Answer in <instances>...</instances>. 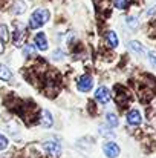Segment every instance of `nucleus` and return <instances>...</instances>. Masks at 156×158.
<instances>
[{
	"instance_id": "nucleus-1",
	"label": "nucleus",
	"mask_w": 156,
	"mask_h": 158,
	"mask_svg": "<svg viewBox=\"0 0 156 158\" xmlns=\"http://www.w3.org/2000/svg\"><path fill=\"white\" fill-rule=\"evenodd\" d=\"M144 81H146V85H142V86L138 89V94H139V98H141L142 102H147V100H150L152 97H155L156 81L153 80L152 75H146Z\"/></svg>"
},
{
	"instance_id": "nucleus-2",
	"label": "nucleus",
	"mask_w": 156,
	"mask_h": 158,
	"mask_svg": "<svg viewBox=\"0 0 156 158\" xmlns=\"http://www.w3.org/2000/svg\"><path fill=\"white\" fill-rule=\"evenodd\" d=\"M49 20V11L48 9H35L29 19V28L31 29H37V28H42L46 22Z\"/></svg>"
},
{
	"instance_id": "nucleus-3",
	"label": "nucleus",
	"mask_w": 156,
	"mask_h": 158,
	"mask_svg": "<svg viewBox=\"0 0 156 158\" xmlns=\"http://www.w3.org/2000/svg\"><path fill=\"white\" fill-rule=\"evenodd\" d=\"M103 151H104V155L107 158H116L119 155V152H121L119 146L116 143H113V141H107L103 146Z\"/></svg>"
},
{
	"instance_id": "nucleus-4",
	"label": "nucleus",
	"mask_w": 156,
	"mask_h": 158,
	"mask_svg": "<svg viewBox=\"0 0 156 158\" xmlns=\"http://www.w3.org/2000/svg\"><path fill=\"white\" fill-rule=\"evenodd\" d=\"M95 100L98 103H101V105H107L110 102V91L106 86H100L95 91Z\"/></svg>"
},
{
	"instance_id": "nucleus-5",
	"label": "nucleus",
	"mask_w": 156,
	"mask_h": 158,
	"mask_svg": "<svg viewBox=\"0 0 156 158\" xmlns=\"http://www.w3.org/2000/svg\"><path fill=\"white\" fill-rule=\"evenodd\" d=\"M78 89L81 91V92H87V91H90L92 89V86H94V80H92V77L90 75H83L80 80H78Z\"/></svg>"
},
{
	"instance_id": "nucleus-6",
	"label": "nucleus",
	"mask_w": 156,
	"mask_h": 158,
	"mask_svg": "<svg viewBox=\"0 0 156 158\" xmlns=\"http://www.w3.org/2000/svg\"><path fill=\"white\" fill-rule=\"evenodd\" d=\"M43 149H45L48 154L55 155V157H58V155L61 154V146H60V143H57V141H46V143H43Z\"/></svg>"
},
{
	"instance_id": "nucleus-7",
	"label": "nucleus",
	"mask_w": 156,
	"mask_h": 158,
	"mask_svg": "<svg viewBox=\"0 0 156 158\" xmlns=\"http://www.w3.org/2000/svg\"><path fill=\"white\" fill-rule=\"evenodd\" d=\"M127 121H129V124H132V126L141 124V121H142L141 114H139L138 110H130V112L127 114Z\"/></svg>"
},
{
	"instance_id": "nucleus-8",
	"label": "nucleus",
	"mask_w": 156,
	"mask_h": 158,
	"mask_svg": "<svg viewBox=\"0 0 156 158\" xmlns=\"http://www.w3.org/2000/svg\"><path fill=\"white\" fill-rule=\"evenodd\" d=\"M34 42H35V45H37V48H38V49H42V51H46V49H48V42H46V35H45L43 32H38V34L35 35Z\"/></svg>"
},
{
	"instance_id": "nucleus-9",
	"label": "nucleus",
	"mask_w": 156,
	"mask_h": 158,
	"mask_svg": "<svg viewBox=\"0 0 156 158\" xmlns=\"http://www.w3.org/2000/svg\"><path fill=\"white\" fill-rule=\"evenodd\" d=\"M40 123H42V126L43 127H52V124H54V120H52V115L49 110H43L42 112V120H40Z\"/></svg>"
},
{
	"instance_id": "nucleus-10",
	"label": "nucleus",
	"mask_w": 156,
	"mask_h": 158,
	"mask_svg": "<svg viewBox=\"0 0 156 158\" xmlns=\"http://www.w3.org/2000/svg\"><path fill=\"white\" fill-rule=\"evenodd\" d=\"M106 120H107V123H109V127H116V126L119 124V120H118V117H116L113 112H107V114H106Z\"/></svg>"
},
{
	"instance_id": "nucleus-11",
	"label": "nucleus",
	"mask_w": 156,
	"mask_h": 158,
	"mask_svg": "<svg viewBox=\"0 0 156 158\" xmlns=\"http://www.w3.org/2000/svg\"><path fill=\"white\" fill-rule=\"evenodd\" d=\"M11 77H12V72H11L5 64H2V63H0V78H2V80H5V81H9V80H11Z\"/></svg>"
},
{
	"instance_id": "nucleus-12",
	"label": "nucleus",
	"mask_w": 156,
	"mask_h": 158,
	"mask_svg": "<svg viewBox=\"0 0 156 158\" xmlns=\"http://www.w3.org/2000/svg\"><path fill=\"white\" fill-rule=\"evenodd\" d=\"M107 43L110 45V48H116L118 46V37H116V34L113 31L107 32Z\"/></svg>"
},
{
	"instance_id": "nucleus-13",
	"label": "nucleus",
	"mask_w": 156,
	"mask_h": 158,
	"mask_svg": "<svg viewBox=\"0 0 156 158\" xmlns=\"http://www.w3.org/2000/svg\"><path fill=\"white\" fill-rule=\"evenodd\" d=\"M129 48H130L132 51H135L136 54H146V49H144L138 42H130V43H129Z\"/></svg>"
},
{
	"instance_id": "nucleus-14",
	"label": "nucleus",
	"mask_w": 156,
	"mask_h": 158,
	"mask_svg": "<svg viewBox=\"0 0 156 158\" xmlns=\"http://www.w3.org/2000/svg\"><path fill=\"white\" fill-rule=\"evenodd\" d=\"M23 52L26 57H32V55H35V48L34 46H29V45H25V48H23Z\"/></svg>"
},
{
	"instance_id": "nucleus-15",
	"label": "nucleus",
	"mask_w": 156,
	"mask_h": 158,
	"mask_svg": "<svg viewBox=\"0 0 156 158\" xmlns=\"http://www.w3.org/2000/svg\"><path fill=\"white\" fill-rule=\"evenodd\" d=\"M6 148H8V138L0 134V151H5Z\"/></svg>"
},
{
	"instance_id": "nucleus-16",
	"label": "nucleus",
	"mask_w": 156,
	"mask_h": 158,
	"mask_svg": "<svg viewBox=\"0 0 156 158\" xmlns=\"http://www.w3.org/2000/svg\"><path fill=\"white\" fill-rule=\"evenodd\" d=\"M115 6L118 9H126L127 8V0H115Z\"/></svg>"
},
{
	"instance_id": "nucleus-17",
	"label": "nucleus",
	"mask_w": 156,
	"mask_h": 158,
	"mask_svg": "<svg viewBox=\"0 0 156 158\" xmlns=\"http://www.w3.org/2000/svg\"><path fill=\"white\" fill-rule=\"evenodd\" d=\"M0 32H2V40L6 42V40H8V28H6L5 25L0 26Z\"/></svg>"
},
{
	"instance_id": "nucleus-18",
	"label": "nucleus",
	"mask_w": 156,
	"mask_h": 158,
	"mask_svg": "<svg viewBox=\"0 0 156 158\" xmlns=\"http://www.w3.org/2000/svg\"><path fill=\"white\" fill-rule=\"evenodd\" d=\"M127 22H129V23H130L133 28H135V26H136V23H138V22H136V19L133 20V17H127Z\"/></svg>"
},
{
	"instance_id": "nucleus-19",
	"label": "nucleus",
	"mask_w": 156,
	"mask_h": 158,
	"mask_svg": "<svg viewBox=\"0 0 156 158\" xmlns=\"http://www.w3.org/2000/svg\"><path fill=\"white\" fill-rule=\"evenodd\" d=\"M5 51V46H3V42H0V54H3Z\"/></svg>"
}]
</instances>
